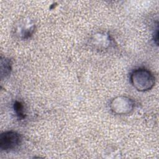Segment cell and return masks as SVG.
Wrapping results in <instances>:
<instances>
[{
  "mask_svg": "<svg viewBox=\"0 0 159 159\" xmlns=\"http://www.w3.org/2000/svg\"><path fill=\"white\" fill-rule=\"evenodd\" d=\"M110 107L112 112L116 114H127L133 111L134 102L129 97L119 96L116 97L111 101Z\"/></svg>",
  "mask_w": 159,
  "mask_h": 159,
  "instance_id": "cell-2",
  "label": "cell"
},
{
  "mask_svg": "<svg viewBox=\"0 0 159 159\" xmlns=\"http://www.w3.org/2000/svg\"><path fill=\"white\" fill-rule=\"evenodd\" d=\"M35 25L29 20H26L19 23L16 27V31L17 35L22 39L29 38L34 32Z\"/></svg>",
  "mask_w": 159,
  "mask_h": 159,
  "instance_id": "cell-4",
  "label": "cell"
},
{
  "mask_svg": "<svg viewBox=\"0 0 159 159\" xmlns=\"http://www.w3.org/2000/svg\"><path fill=\"white\" fill-rule=\"evenodd\" d=\"M130 81L137 91H147L153 87L155 77L149 70L145 68H139L132 73Z\"/></svg>",
  "mask_w": 159,
  "mask_h": 159,
  "instance_id": "cell-1",
  "label": "cell"
},
{
  "mask_svg": "<svg viewBox=\"0 0 159 159\" xmlns=\"http://www.w3.org/2000/svg\"><path fill=\"white\" fill-rule=\"evenodd\" d=\"M21 142V137L15 131H6L0 136V148L2 151L9 152L17 148Z\"/></svg>",
  "mask_w": 159,
  "mask_h": 159,
  "instance_id": "cell-3",
  "label": "cell"
},
{
  "mask_svg": "<svg viewBox=\"0 0 159 159\" xmlns=\"http://www.w3.org/2000/svg\"><path fill=\"white\" fill-rule=\"evenodd\" d=\"M14 109L16 114L17 117L20 119H24L25 117V115L24 114V106L21 102L16 101L14 104Z\"/></svg>",
  "mask_w": 159,
  "mask_h": 159,
  "instance_id": "cell-7",
  "label": "cell"
},
{
  "mask_svg": "<svg viewBox=\"0 0 159 159\" xmlns=\"http://www.w3.org/2000/svg\"><path fill=\"white\" fill-rule=\"evenodd\" d=\"M93 40L94 42L93 43L94 45L103 48H106L111 43L110 37L108 35L104 34H96L95 36H94Z\"/></svg>",
  "mask_w": 159,
  "mask_h": 159,
  "instance_id": "cell-5",
  "label": "cell"
},
{
  "mask_svg": "<svg viewBox=\"0 0 159 159\" xmlns=\"http://www.w3.org/2000/svg\"><path fill=\"white\" fill-rule=\"evenodd\" d=\"M12 70V62L11 61L7 58H1V78L3 76L5 78L8 76Z\"/></svg>",
  "mask_w": 159,
  "mask_h": 159,
  "instance_id": "cell-6",
  "label": "cell"
}]
</instances>
